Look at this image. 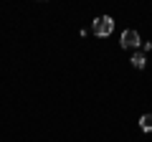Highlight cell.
Instances as JSON below:
<instances>
[{
  "mask_svg": "<svg viewBox=\"0 0 152 142\" xmlns=\"http://www.w3.org/2000/svg\"><path fill=\"white\" fill-rule=\"evenodd\" d=\"M91 31L96 33V36H109V33L114 31V20L109 15H102V18H96V20H94V26H91Z\"/></svg>",
  "mask_w": 152,
  "mask_h": 142,
  "instance_id": "obj_1",
  "label": "cell"
},
{
  "mask_svg": "<svg viewBox=\"0 0 152 142\" xmlns=\"http://www.w3.org/2000/svg\"><path fill=\"white\" fill-rule=\"evenodd\" d=\"M122 46H124V48H142L140 33H137L134 28H127V31L122 33Z\"/></svg>",
  "mask_w": 152,
  "mask_h": 142,
  "instance_id": "obj_2",
  "label": "cell"
},
{
  "mask_svg": "<svg viewBox=\"0 0 152 142\" xmlns=\"http://www.w3.org/2000/svg\"><path fill=\"white\" fill-rule=\"evenodd\" d=\"M129 64L134 66L137 71H142V69H145V66H147V56H145V53H140V51H137V53H134V56H132V59H129Z\"/></svg>",
  "mask_w": 152,
  "mask_h": 142,
  "instance_id": "obj_3",
  "label": "cell"
},
{
  "mask_svg": "<svg viewBox=\"0 0 152 142\" xmlns=\"http://www.w3.org/2000/svg\"><path fill=\"white\" fill-rule=\"evenodd\" d=\"M140 127H142V132H152V114H142Z\"/></svg>",
  "mask_w": 152,
  "mask_h": 142,
  "instance_id": "obj_4",
  "label": "cell"
}]
</instances>
